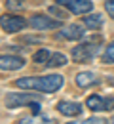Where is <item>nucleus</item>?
<instances>
[{
	"instance_id": "nucleus-7",
	"label": "nucleus",
	"mask_w": 114,
	"mask_h": 124,
	"mask_svg": "<svg viewBox=\"0 0 114 124\" xmlns=\"http://www.w3.org/2000/svg\"><path fill=\"white\" fill-rule=\"evenodd\" d=\"M29 25V21L27 19H23L21 16H2L0 17V27L4 29L6 32H17L21 31V29H25Z\"/></svg>"
},
{
	"instance_id": "nucleus-18",
	"label": "nucleus",
	"mask_w": 114,
	"mask_h": 124,
	"mask_svg": "<svg viewBox=\"0 0 114 124\" xmlns=\"http://www.w3.org/2000/svg\"><path fill=\"white\" fill-rule=\"evenodd\" d=\"M68 124H108V122L101 116H91V118H86V120H80V122H68Z\"/></svg>"
},
{
	"instance_id": "nucleus-3",
	"label": "nucleus",
	"mask_w": 114,
	"mask_h": 124,
	"mask_svg": "<svg viewBox=\"0 0 114 124\" xmlns=\"http://www.w3.org/2000/svg\"><path fill=\"white\" fill-rule=\"evenodd\" d=\"M33 101H40L38 93H29V92H10L6 95V107L8 109H15L23 107V105H31Z\"/></svg>"
},
{
	"instance_id": "nucleus-21",
	"label": "nucleus",
	"mask_w": 114,
	"mask_h": 124,
	"mask_svg": "<svg viewBox=\"0 0 114 124\" xmlns=\"http://www.w3.org/2000/svg\"><path fill=\"white\" fill-rule=\"evenodd\" d=\"M108 122H110V124H114V116H112V118H110V120H108Z\"/></svg>"
},
{
	"instance_id": "nucleus-4",
	"label": "nucleus",
	"mask_w": 114,
	"mask_h": 124,
	"mask_svg": "<svg viewBox=\"0 0 114 124\" xmlns=\"http://www.w3.org/2000/svg\"><path fill=\"white\" fill-rule=\"evenodd\" d=\"M57 4L65 6L70 14H76V16L89 14L93 10V2L91 0H57Z\"/></svg>"
},
{
	"instance_id": "nucleus-11",
	"label": "nucleus",
	"mask_w": 114,
	"mask_h": 124,
	"mask_svg": "<svg viewBox=\"0 0 114 124\" xmlns=\"http://www.w3.org/2000/svg\"><path fill=\"white\" fill-rule=\"evenodd\" d=\"M76 84L80 86V88H89V86H93V84H99V78L93 75V73H80V75H76Z\"/></svg>"
},
{
	"instance_id": "nucleus-9",
	"label": "nucleus",
	"mask_w": 114,
	"mask_h": 124,
	"mask_svg": "<svg viewBox=\"0 0 114 124\" xmlns=\"http://www.w3.org/2000/svg\"><path fill=\"white\" fill-rule=\"evenodd\" d=\"M86 34V31L82 29L80 25H68L65 29H61V31L57 32V38H63V40H80L82 36Z\"/></svg>"
},
{
	"instance_id": "nucleus-14",
	"label": "nucleus",
	"mask_w": 114,
	"mask_h": 124,
	"mask_svg": "<svg viewBox=\"0 0 114 124\" xmlns=\"http://www.w3.org/2000/svg\"><path fill=\"white\" fill-rule=\"evenodd\" d=\"M67 63V57L63 54H51V57H49L48 61H46V67H61V65H65Z\"/></svg>"
},
{
	"instance_id": "nucleus-19",
	"label": "nucleus",
	"mask_w": 114,
	"mask_h": 124,
	"mask_svg": "<svg viewBox=\"0 0 114 124\" xmlns=\"http://www.w3.org/2000/svg\"><path fill=\"white\" fill-rule=\"evenodd\" d=\"M49 14H53V16L57 17V19H67V12H63V10H59V8H57V6H51V8H49Z\"/></svg>"
},
{
	"instance_id": "nucleus-10",
	"label": "nucleus",
	"mask_w": 114,
	"mask_h": 124,
	"mask_svg": "<svg viewBox=\"0 0 114 124\" xmlns=\"http://www.w3.org/2000/svg\"><path fill=\"white\" fill-rule=\"evenodd\" d=\"M57 111L65 116H78L82 113V105L76 101H59L57 103Z\"/></svg>"
},
{
	"instance_id": "nucleus-2",
	"label": "nucleus",
	"mask_w": 114,
	"mask_h": 124,
	"mask_svg": "<svg viewBox=\"0 0 114 124\" xmlns=\"http://www.w3.org/2000/svg\"><path fill=\"white\" fill-rule=\"evenodd\" d=\"M99 52V40H91V42H84L72 48V59L76 63H89L95 54Z\"/></svg>"
},
{
	"instance_id": "nucleus-20",
	"label": "nucleus",
	"mask_w": 114,
	"mask_h": 124,
	"mask_svg": "<svg viewBox=\"0 0 114 124\" xmlns=\"http://www.w3.org/2000/svg\"><path fill=\"white\" fill-rule=\"evenodd\" d=\"M105 10H107V14L114 19V0H107V2H105Z\"/></svg>"
},
{
	"instance_id": "nucleus-6",
	"label": "nucleus",
	"mask_w": 114,
	"mask_h": 124,
	"mask_svg": "<svg viewBox=\"0 0 114 124\" xmlns=\"http://www.w3.org/2000/svg\"><path fill=\"white\" fill-rule=\"evenodd\" d=\"M86 105L89 111H95V113H101V111H112L114 109V97H101L97 93L89 95L86 99Z\"/></svg>"
},
{
	"instance_id": "nucleus-5",
	"label": "nucleus",
	"mask_w": 114,
	"mask_h": 124,
	"mask_svg": "<svg viewBox=\"0 0 114 124\" xmlns=\"http://www.w3.org/2000/svg\"><path fill=\"white\" fill-rule=\"evenodd\" d=\"M29 25L36 31H46V29H59L61 27V19H51L49 16L44 14H36L29 19Z\"/></svg>"
},
{
	"instance_id": "nucleus-13",
	"label": "nucleus",
	"mask_w": 114,
	"mask_h": 124,
	"mask_svg": "<svg viewBox=\"0 0 114 124\" xmlns=\"http://www.w3.org/2000/svg\"><path fill=\"white\" fill-rule=\"evenodd\" d=\"M84 25H86V27H89L91 31H95V29H101V25H103V16H99V14L86 16V17H84Z\"/></svg>"
},
{
	"instance_id": "nucleus-8",
	"label": "nucleus",
	"mask_w": 114,
	"mask_h": 124,
	"mask_svg": "<svg viewBox=\"0 0 114 124\" xmlns=\"http://www.w3.org/2000/svg\"><path fill=\"white\" fill-rule=\"evenodd\" d=\"M25 67V59L19 55L10 54H0V71H17Z\"/></svg>"
},
{
	"instance_id": "nucleus-16",
	"label": "nucleus",
	"mask_w": 114,
	"mask_h": 124,
	"mask_svg": "<svg viewBox=\"0 0 114 124\" xmlns=\"http://www.w3.org/2000/svg\"><path fill=\"white\" fill-rule=\"evenodd\" d=\"M103 63H114V42H110L105 54H103Z\"/></svg>"
},
{
	"instance_id": "nucleus-1",
	"label": "nucleus",
	"mask_w": 114,
	"mask_h": 124,
	"mask_svg": "<svg viewBox=\"0 0 114 124\" xmlns=\"http://www.w3.org/2000/svg\"><path fill=\"white\" fill-rule=\"evenodd\" d=\"M65 84V78L61 75H46V77H23L15 80L17 88L23 90H34V92L53 93Z\"/></svg>"
},
{
	"instance_id": "nucleus-15",
	"label": "nucleus",
	"mask_w": 114,
	"mask_h": 124,
	"mask_svg": "<svg viewBox=\"0 0 114 124\" xmlns=\"http://www.w3.org/2000/svg\"><path fill=\"white\" fill-rule=\"evenodd\" d=\"M49 57H51V54H49L46 48H42V50H38V52L33 55V61L34 63H46Z\"/></svg>"
},
{
	"instance_id": "nucleus-17",
	"label": "nucleus",
	"mask_w": 114,
	"mask_h": 124,
	"mask_svg": "<svg viewBox=\"0 0 114 124\" xmlns=\"http://www.w3.org/2000/svg\"><path fill=\"white\" fill-rule=\"evenodd\" d=\"M8 10H23L27 6V0H6Z\"/></svg>"
},
{
	"instance_id": "nucleus-12",
	"label": "nucleus",
	"mask_w": 114,
	"mask_h": 124,
	"mask_svg": "<svg viewBox=\"0 0 114 124\" xmlns=\"http://www.w3.org/2000/svg\"><path fill=\"white\" fill-rule=\"evenodd\" d=\"M17 124H57L53 118H46V116H38V115H31V116H23L19 118Z\"/></svg>"
}]
</instances>
